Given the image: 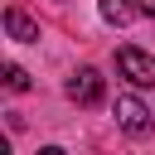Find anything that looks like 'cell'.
Here are the masks:
<instances>
[{
	"label": "cell",
	"mask_w": 155,
	"mask_h": 155,
	"mask_svg": "<svg viewBox=\"0 0 155 155\" xmlns=\"http://www.w3.org/2000/svg\"><path fill=\"white\" fill-rule=\"evenodd\" d=\"M5 29H10V39H19V44H39V24H34L24 10H5Z\"/></svg>",
	"instance_id": "4"
},
{
	"label": "cell",
	"mask_w": 155,
	"mask_h": 155,
	"mask_svg": "<svg viewBox=\"0 0 155 155\" xmlns=\"http://www.w3.org/2000/svg\"><path fill=\"white\" fill-rule=\"evenodd\" d=\"M39 155H63V150H58V145H48V150H39Z\"/></svg>",
	"instance_id": "7"
},
{
	"label": "cell",
	"mask_w": 155,
	"mask_h": 155,
	"mask_svg": "<svg viewBox=\"0 0 155 155\" xmlns=\"http://www.w3.org/2000/svg\"><path fill=\"white\" fill-rule=\"evenodd\" d=\"M102 92H107V82H102V73H97V68H78V73L68 78V97H73L78 107H97V102H102Z\"/></svg>",
	"instance_id": "2"
},
{
	"label": "cell",
	"mask_w": 155,
	"mask_h": 155,
	"mask_svg": "<svg viewBox=\"0 0 155 155\" xmlns=\"http://www.w3.org/2000/svg\"><path fill=\"white\" fill-rule=\"evenodd\" d=\"M116 68H121V78L126 82H136V87H155V58L150 53H140V48H116Z\"/></svg>",
	"instance_id": "1"
},
{
	"label": "cell",
	"mask_w": 155,
	"mask_h": 155,
	"mask_svg": "<svg viewBox=\"0 0 155 155\" xmlns=\"http://www.w3.org/2000/svg\"><path fill=\"white\" fill-rule=\"evenodd\" d=\"M131 5H136L140 15H155V0H131Z\"/></svg>",
	"instance_id": "6"
},
{
	"label": "cell",
	"mask_w": 155,
	"mask_h": 155,
	"mask_svg": "<svg viewBox=\"0 0 155 155\" xmlns=\"http://www.w3.org/2000/svg\"><path fill=\"white\" fill-rule=\"evenodd\" d=\"M116 126L126 136H145L150 131V111L136 102V97H116Z\"/></svg>",
	"instance_id": "3"
},
{
	"label": "cell",
	"mask_w": 155,
	"mask_h": 155,
	"mask_svg": "<svg viewBox=\"0 0 155 155\" xmlns=\"http://www.w3.org/2000/svg\"><path fill=\"white\" fill-rule=\"evenodd\" d=\"M5 87H10V92H24V87H29V73H24L19 63H10V68H5Z\"/></svg>",
	"instance_id": "5"
}]
</instances>
